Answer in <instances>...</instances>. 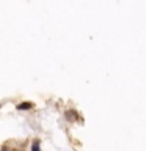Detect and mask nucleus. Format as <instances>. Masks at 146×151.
<instances>
[{"label": "nucleus", "instance_id": "f257e3e1", "mask_svg": "<svg viewBox=\"0 0 146 151\" xmlns=\"http://www.w3.org/2000/svg\"><path fill=\"white\" fill-rule=\"evenodd\" d=\"M31 106L28 102H24V104H21V106H19V109H21V110H24V109H30Z\"/></svg>", "mask_w": 146, "mask_h": 151}, {"label": "nucleus", "instance_id": "f03ea898", "mask_svg": "<svg viewBox=\"0 0 146 151\" xmlns=\"http://www.w3.org/2000/svg\"><path fill=\"white\" fill-rule=\"evenodd\" d=\"M31 150H33V151H39V145H38V142H35V143H33Z\"/></svg>", "mask_w": 146, "mask_h": 151}, {"label": "nucleus", "instance_id": "7ed1b4c3", "mask_svg": "<svg viewBox=\"0 0 146 151\" xmlns=\"http://www.w3.org/2000/svg\"><path fill=\"white\" fill-rule=\"evenodd\" d=\"M2 151H8V150H6V148H3V150H2Z\"/></svg>", "mask_w": 146, "mask_h": 151}]
</instances>
